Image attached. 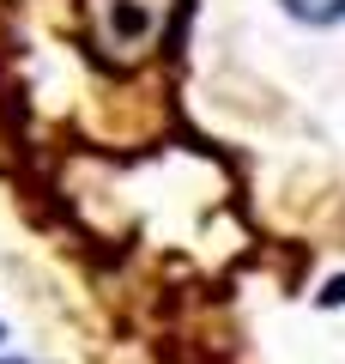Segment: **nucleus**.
<instances>
[{
    "label": "nucleus",
    "instance_id": "nucleus-1",
    "mask_svg": "<svg viewBox=\"0 0 345 364\" xmlns=\"http://www.w3.org/2000/svg\"><path fill=\"white\" fill-rule=\"evenodd\" d=\"M279 6L297 25H339L345 18V0H279Z\"/></svg>",
    "mask_w": 345,
    "mask_h": 364
},
{
    "label": "nucleus",
    "instance_id": "nucleus-2",
    "mask_svg": "<svg viewBox=\"0 0 345 364\" xmlns=\"http://www.w3.org/2000/svg\"><path fill=\"white\" fill-rule=\"evenodd\" d=\"M321 304H345V279H333V291H321Z\"/></svg>",
    "mask_w": 345,
    "mask_h": 364
}]
</instances>
